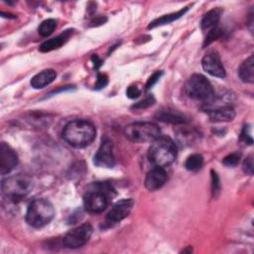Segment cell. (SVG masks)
I'll list each match as a JSON object with an SVG mask.
<instances>
[{"instance_id": "obj_9", "label": "cell", "mask_w": 254, "mask_h": 254, "mask_svg": "<svg viewBox=\"0 0 254 254\" xmlns=\"http://www.w3.org/2000/svg\"><path fill=\"white\" fill-rule=\"evenodd\" d=\"M93 163L100 168H112L115 164L113 155V144L105 138L102 140L97 152L93 157Z\"/></svg>"}, {"instance_id": "obj_19", "label": "cell", "mask_w": 254, "mask_h": 254, "mask_svg": "<svg viewBox=\"0 0 254 254\" xmlns=\"http://www.w3.org/2000/svg\"><path fill=\"white\" fill-rule=\"evenodd\" d=\"M70 33H71V31L67 30V31H64L63 34H61L60 36L44 42L40 46L39 50L43 53H47V52H51L55 49H59L60 47H62L67 41V39L70 36Z\"/></svg>"}, {"instance_id": "obj_11", "label": "cell", "mask_w": 254, "mask_h": 254, "mask_svg": "<svg viewBox=\"0 0 254 254\" xmlns=\"http://www.w3.org/2000/svg\"><path fill=\"white\" fill-rule=\"evenodd\" d=\"M133 200L131 198H125L118 200L113 204L111 209L106 215V221L108 223H117L127 217L132 210Z\"/></svg>"}, {"instance_id": "obj_8", "label": "cell", "mask_w": 254, "mask_h": 254, "mask_svg": "<svg viewBox=\"0 0 254 254\" xmlns=\"http://www.w3.org/2000/svg\"><path fill=\"white\" fill-rule=\"evenodd\" d=\"M93 228L89 223H83L69 230L63 239V244L66 248L75 249L83 246L90 239Z\"/></svg>"}, {"instance_id": "obj_26", "label": "cell", "mask_w": 254, "mask_h": 254, "mask_svg": "<svg viewBox=\"0 0 254 254\" xmlns=\"http://www.w3.org/2000/svg\"><path fill=\"white\" fill-rule=\"evenodd\" d=\"M155 102V98L153 95H148L146 96L143 100L137 102L136 104L133 105V108H138V109H142V108H147L151 105H153V103Z\"/></svg>"}, {"instance_id": "obj_17", "label": "cell", "mask_w": 254, "mask_h": 254, "mask_svg": "<svg viewBox=\"0 0 254 254\" xmlns=\"http://www.w3.org/2000/svg\"><path fill=\"white\" fill-rule=\"evenodd\" d=\"M238 74L240 79L245 83H253L254 82V58L250 56L246 59L238 69Z\"/></svg>"}, {"instance_id": "obj_31", "label": "cell", "mask_w": 254, "mask_h": 254, "mask_svg": "<svg viewBox=\"0 0 254 254\" xmlns=\"http://www.w3.org/2000/svg\"><path fill=\"white\" fill-rule=\"evenodd\" d=\"M247 129H248V126H244V128L241 132L240 139L243 140L245 143L251 145L253 143V139H252V136L250 135V132H247Z\"/></svg>"}, {"instance_id": "obj_1", "label": "cell", "mask_w": 254, "mask_h": 254, "mask_svg": "<svg viewBox=\"0 0 254 254\" xmlns=\"http://www.w3.org/2000/svg\"><path fill=\"white\" fill-rule=\"evenodd\" d=\"M95 136L96 130L94 125L82 119H75L68 122L63 130L64 139L74 148L88 146L94 140Z\"/></svg>"}, {"instance_id": "obj_10", "label": "cell", "mask_w": 254, "mask_h": 254, "mask_svg": "<svg viewBox=\"0 0 254 254\" xmlns=\"http://www.w3.org/2000/svg\"><path fill=\"white\" fill-rule=\"evenodd\" d=\"M201 65H202V68L212 76H216L220 78L225 76V69L220 60V57L214 51L207 53L202 58Z\"/></svg>"}, {"instance_id": "obj_4", "label": "cell", "mask_w": 254, "mask_h": 254, "mask_svg": "<svg viewBox=\"0 0 254 254\" xmlns=\"http://www.w3.org/2000/svg\"><path fill=\"white\" fill-rule=\"evenodd\" d=\"M33 189L32 180L24 175H15L2 181L1 190L3 194L16 201L26 196Z\"/></svg>"}, {"instance_id": "obj_28", "label": "cell", "mask_w": 254, "mask_h": 254, "mask_svg": "<svg viewBox=\"0 0 254 254\" xmlns=\"http://www.w3.org/2000/svg\"><path fill=\"white\" fill-rule=\"evenodd\" d=\"M220 190V183H219V178L217 174L212 170L211 171V190L213 195H215Z\"/></svg>"}, {"instance_id": "obj_18", "label": "cell", "mask_w": 254, "mask_h": 254, "mask_svg": "<svg viewBox=\"0 0 254 254\" xmlns=\"http://www.w3.org/2000/svg\"><path fill=\"white\" fill-rule=\"evenodd\" d=\"M197 135L198 134L194 129L186 126V124H183V126L179 127L176 130L177 140H178L179 144H181L183 146L190 145L191 143H193L194 140L197 138Z\"/></svg>"}, {"instance_id": "obj_29", "label": "cell", "mask_w": 254, "mask_h": 254, "mask_svg": "<svg viewBox=\"0 0 254 254\" xmlns=\"http://www.w3.org/2000/svg\"><path fill=\"white\" fill-rule=\"evenodd\" d=\"M162 74H163L162 71H156V72H154V73L149 77V79H148V81H147L146 89L151 88V87L160 79V77L162 76Z\"/></svg>"}, {"instance_id": "obj_23", "label": "cell", "mask_w": 254, "mask_h": 254, "mask_svg": "<svg viewBox=\"0 0 254 254\" xmlns=\"http://www.w3.org/2000/svg\"><path fill=\"white\" fill-rule=\"evenodd\" d=\"M57 27V21L55 19H47L43 21L39 26V34L43 37L50 36Z\"/></svg>"}, {"instance_id": "obj_5", "label": "cell", "mask_w": 254, "mask_h": 254, "mask_svg": "<svg viewBox=\"0 0 254 254\" xmlns=\"http://www.w3.org/2000/svg\"><path fill=\"white\" fill-rule=\"evenodd\" d=\"M160 134L159 126L153 122H134L124 128L125 137L134 143L153 142Z\"/></svg>"}, {"instance_id": "obj_24", "label": "cell", "mask_w": 254, "mask_h": 254, "mask_svg": "<svg viewBox=\"0 0 254 254\" xmlns=\"http://www.w3.org/2000/svg\"><path fill=\"white\" fill-rule=\"evenodd\" d=\"M221 34H222V31H221V29H220L219 27L215 26V27L211 28V29L209 30V32L207 33L206 37H205V40H204V42H203V47L208 46V45L211 44L213 41L217 40V39L221 36Z\"/></svg>"}, {"instance_id": "obj_25", "label": "cell", "mask_w": 254, "mask_h": 254, "mask_svg": "<svg viewBox=\"0 0 254 254\" xmlns=\"http://www.w3.org/2000/svg\"><path fill=\"white\" fill-rule=\"evenodd\" d=\"M239 160H240V155L238 153H232L227 155L223 159L222 163L227 167H235L239 163Z\"/></svg>"}, {"instance_id": "obj_27", "label": "cell", "mask_w": 254, "mask_h": 254, "mask_svg": "<svg viewBox=\"0 0 254 254\" xmlns=\"http://www.w3.org/2000/svg\"><path fill=\"white\" fill-rule=\"evenodd\" d=\"M253 155H249L243 162L242 164V169L244 173L248 175H253Z\"/></svg>"}, {"instance_id": "obj_2", "label": "cell", "mask_w": 254, "mask_h": 254, "mask_svg": "<svg viewBox=\"0 0 254 254\" xmlns=\"http://www.w3.org/2000/svg\"><path fill=\"white\" fill-rule=\"evenodd\" d=\"M177 158V146L168 136H159L155 139L148 151V159L154 167L165 168Z\"/></svg>"}, {"instance_id": "obj_16", "label": "cell", "mask_w": 254, "mask_h": 254, "mask_svg": "<svg viewBox=\"0 0 254 254\" xmlns=\"http://www.w3.org/2000/svg\"><path fill=\"white\" fill-rule=\"evenodd\" d=\"M56 76H57V73L54 69H51V68L45 69L32 77L31 85L36 89L43 88L48 84H50L56 78Z\"/></svg>"}, {"instance_id": "obj_13", "label": "cell", "mask_w": 254, "mask_h": 254, "mask_svg": "<svg viewBox=\"0 0 254 254\" xmlns=\"http://www.w3.org/2000/svg\"><path fill=\"white\" fill-rule=\"evenodd\" d=\"M167 181V173L162 167H154L151 169L145 179V187L147 190L154 191L161 189Z\"/></svg>"}, {"instance_id": "obj_30", "label": "cell", "mask_w": 254, "mask_h": 254, "mask_svg": "<svg viewBox=\"0 0 254 254\" xmlns=\"http://www.w3.org/2000/svg\"><path fill=\"white\" fill-rule=\"evenodd\" d=\"M126 94H127V96H128L129 98H131V99H135V98H137V97H139V96H140V94H141V90H140L137 86H133V85H131V86H129V87L127 88V90H126Z\"/></svg>"}, {"instance_id": "obj_20", "label": "cell", "mask_w": 254, "mask_h": 254, "mask_svg": "<svg viewBox=\"0 0 254 254\" xmlns=\"http://www.w3.org/2000/svg\"><path fill=\"white\" fill-rule=\"evenodd\" d=\"M189 10V7H185L184 9L176 12V13H172V14H168V15H164L158 19H155L154 21H152L150 23V25L148 26V29H153L159 26H163V25H168L178 19H180L182 16L185 15V13Z\"/></svg>"}, {"instance_id": "obj_21", "label": "cell", "mask_w": 254, "mask_h": 254, "mask_svg": "<svg viewBox=\"0 0 254 254\" xmlns=\"http://www.w3.org/2000/svg\"><path fill=\"white\" fill-rule=\"evenodd\" d=\"M221 13H222V11L218 8L208 11L201 19L200 28L202 30H206V29H211V28L215 27L217 25V23L219 22Z\"/></svg>"}, {"instance_id": "obj_3", "label": "cell", "mask_w": 254, "mask_h": 254, "mask_svg": "<svg viewBox=\"0 0 254 254\" xmlns=\"http://www.w3.org/2000/svg\"><path fill=\"white\" fill-rule=\"evenodd\" d=\"M54 216L55 208L53 204L48 199L37 198L27 208L26 221L32 227L41 228L50 223Z\"/></svg>"}, {"instance_id": "obj_6", "label": "cell", "mask_w": 254, "mask_h": 254, "mask_svg": "<svg viewBox=\"0 0 254 254\" xmlns=\"http://www.w3.org/2000/svg\"><path fill=\"white\" fill-rule=\"evenodd\" d=\"M108 188L102 184L90 186L83 194V206L90 213H100L108 205Z\"/></svg>"}, {"instance_id": "obj_32", "label": "cell", "mask_w": 254, "mask_h": 254, "mask_svg": "<svg viewBox=\"0 0 254 254\" xmlns=\"http://www.w3.org/2000/svg\"><path fill=\"white\" fill-rule=\"evenodd\" d=\"M107 76L105 74H98L97 76V80H96V83H95V88L96 89H101L103 88L106 84H107Z\"/></svg>"}, {"instance_id": "obj_14", "label": "cell", "mask_w": 254, "mask_h": 254, "mask_svg": "<svg viewBox=\"0 0 254 254\" xmlns=\"http://www.w3.org/2000/svg\"><path fill=\"white\" fill-rule=\"evenodd\" d=\"M206 111L211 122H228L235 117L234 108L229 104L213 107Z\"/></svg>"}, {"instance_id": "obj_15", "label": "cell", "mask_w": 254, "mask_h": 254, "mask_svg": "<svg viewBox=\"0 0 254 254\" xmlns=\"http://www.w3.org/2000/svg\"><path fill=\"white\" fill-rule=\"evenodd\" d=\"M155 117L162 121V122H168L172 124H187L188 119L185 115L181 114L178 111L171 110V109H161L158 110L155 114Z\"/></svg>"}, {"instance_id": "obj_22", "label": "cell", "mask_w": 254, "mask_h": 254, "mask_svg": "<svg viewBox=\"0 0 254 254\" xmlns=\"http://www.w3.org/2000/svg\"><path fill=\"white\" fill-rule=\"evenodd\" d=\"M202 165H203V158L199 154H192L189 156L185 163L186 169L191 172H196L200 170Z\"/></svg>"}, {"instance_id": "obj_12", "label": "cell", "mask_w": 254, "mask_h": 254, "mask_svg": "<svg viewBox=\"0 0 254 254\" xmlns=\"http://www.w3.org/2000/svg\"><path fill=\"white\" fill-rule=\"evenodd\" d=\"M18 164V156L16 152L5 142L0 147V172L1 175L10 173Z\"/></svg>"}, {"instance_id": "obj_7", "label": "cell", "mask_w": 254, "mask_h": 254, "mask_svg": "<svg viewBox=\"0 0 254 254\" xmlns=\"http://www.w3.org/2000/svg\"><path fill=\"white\" fill-rule=\"evenodd\" d=\"M185 93L191 99L208 102L214 95L211 83L201 74H192L185 84Z\"/></svg>"}]
</instances>
